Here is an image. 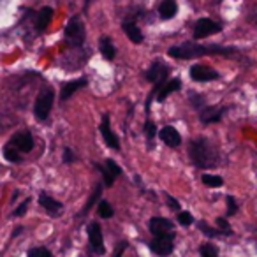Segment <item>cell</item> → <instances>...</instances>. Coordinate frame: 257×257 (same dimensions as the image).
I'll return each instance as SVG.
<instances>
[{
  "label": "cell",
  "instance_id": "cell-31",
  "mask_svg": "<svg viewBox=\"0 0 257 257\" xmlns=\"http://www.w3.org/2000/svg\"><path fill=\"white\" fill-rule=\"evenodd\" d=\"M189 99H190V104H192V106L196 107V109L201 111V109H204V107H206V106H204V104H206V102H204V97L201 95V93L192 92L189 95Z\"/></svg>",
  "mask_w": 257,
  "mask_h": 257
},
{
  "label": "cell",
  "instance_id": "cell-19",
  "mask_svg": "<svg viewBox=\"0 0 257 257\" xmlns=\"http://www.w3.org/2000/svg\"><path fill=\"white\" fill-rule=\"evenodd\" d=\"M178 13V4L176 0H162L161 6H159V16L161 20L168 22V20H173Z\"/></svg>",
  "mask_w": 257,
  "mask_h": 257
},
{
  "label": "cell",
  "instance_id": "cell-7",
  "mask_svg": "<svg viewBox=\"0 0 257 257\" xmlns=\"http://www.w3.org/2000/svg\"><path fill=\"white\" fill-rule=\"evenodd\" d=\"M148 248L159 257H168L175 250V232L166 236H154L152 241H148Z\"/></svg>",
  "mask_w": 257,
  "mask_h": 257
},
{
  "label": "cell",
  "instance_id": "cell-22",
  "mask_svg": "<svg viewBox=\"0 0 257 257\" xmlns=\"http://www.w3.org/2000/svg\"><path fill=\"white\" fill-rule=\"evenodd\" d=\"M4 157H6V161H8V162H15V164H20V162L23 161L22 152H20L18 148L13 147L11 143L4 147Z\"/></svg>",
  "mask_w": 257,
  "mask_h": 257
},
{
  "label": "cell",
  "instance_id": "cell-5",
  "mask_svg": "<svg viewBox=\"0 0 257 257\" xmlns=\"http://www.w3.org/2000/svg\"><path fill=\"white\" fill-rule=\"evenodd\" d=\"M182 90V81H180L178 78H173L169 79L166 85H162L161 88H152V92L148 93V100H147V113H150V104H152V99H154V95L157 97V102H166V99H168V95H171V93L175 92H180Z\"/></svg>",
  "mask_w": 257,
  "mask_h": 257
},
{
  "label": "cell",
  "instance_id": "cell-9",
  "mask_svg": "<svg viewBox=\"0 0 257 257\" xmlns=\"http://www.w3.org/2000/svg\"><path fill=\"white\" fill-rule=\"evenodd\" d=\"M88 241H90V248H92L93 253H97V255H104V253H106L102 229H100L99 222H90L88 224Z\"/></svg>",
  "mask_w": 257,
  "mask_h": 257
},
{
  "label": "cell",
  "instance_id": "cell-33",
  "mask_svg": "<svg viewBox=\"0 0 257 257\" xmlns=\"http://www.w3.org/2000/svg\"><path fill=\"white\" fill-rule=\"evenodd\" d=\"M178 222L182 225H192L194 224V217L189 213V211H178Z\"/></svg>",
  "mask_w": 257,
  "mask_h": 257
},
{
  "label": "cell",
  "instance_id": "cell-8",
  "mask_svg": "<svg viewBox=\"0 0 257 257\" xmlns=\"http://www.w3.org/2000/svg\"><path fill=\"white\" fill-rule=\"evenodd\" d=\"M222 32V25L210 18H199L194 25V39L201 41V39H206L210 36H215V34H220Z\"/></svg>",
  "mask_w": 257,
  "mask_h": 257
},
{
  "label": "cell",
  "instance_id": "cell-15",
  "mask_svg": "<svg viewBox=\"0 0 257 257\" xmlns=\"http://www.w3.org/2000/svg\"><path fill=\"white\" fill-rule=\"evenodd\" d=\"M121 30H123L125 36L133 41L134 44H141L145 41L143 32H141V29L138 27V23H136V18L123 20V23H121Z\"/></svg>",
  "mask_w": 257,
  "mask_h": 257
},
{
  "label": "cell",
  "instance_id": "cell-32",
  "mask_svg": "<svg viewBox=\"0 0 257 257\" xmlns=\"http://www.w3.org/2000/svg\"><path fill=\"white\" fill-rule=\"evenodd\" d=\"M225 203H227V211H225V217H232L238 211V204H236L234 197L232 196H225Z\"/></svg>",
  "mask_w": 257,
  "mask_h": 257
},
{
  "label": "cell",
  "instance_id": "cell-37",
  "mask_svg": "<svg viewBox=\"0 0 257 257\" xmlns=\"http://www.w3.org/2000/svg\"><path fill=\"white\" fill-rule=\"evenodd\" d=\"M74 161H76L74 152H72L71 148H65L64 150V164H72Z\"/></svg>",
  "mask_w": 257,
  "mask_h": 257
},
{
  "label": "cell",
  "instance_id": "cell-1",
  "mask_svg": "<svg viewBox=\"0 0 257 257\" xmlns=\"http://www.w3.org/2000/svg\"><path fill=\"white\" fill-rule=\"evenodd\" d=\"M239 50L234 46H222V44H197L192 41H187L182 44H175L168 50V55L176 60H192V58H201V57H234L238 55Z\"/></svg>",
  "mask_w": 257,
  "mask_h": 257
},
{
  "label": "cell",
  "instance_id": "cell-23",
  "mask_svg": "<svg viewBox=\"0 0 257 257\" xmlns=\"http://www.w3.org/2000/svg\"><path fill=\"white\" fill-rule=\"evenodd\" d=\"M100 194H102V183H97V185H95V189H93V192H92V196H90L88 203H86L85 206H83V210L79 211V217H85V215L88 213V211H90V208H92L93 204H95V201L100 197Z\"/></svg>",
  "mask_w": 257,
  "mask_h": 257
},
{
  "label": "cell",
  "instance_id": "cell-35",
  "mask_svg": "<svg viewBox=\"0 0 257 257\" xmlns=\"http://www.w3.org/2000/svg\"><path fill=\"white\" fill-rule=\"evenodd\" d=\"M29 206H30V197L29 199H25L18 208H16L15 213H13V217H23V215L27 213V210H29Z\"/></svg>",
  "mask_w": 257,
  "mask_h": 257
},
{
  "label": "cell",
  "instance_id": "cell-40",
  "mask_svg": "<svg viewBox=\"0 0 257 257\" xmlns=\"http://www.w3.org/2000/svg\"><path fill=\"white\" fill-rule=\"evenodd\" d=\"M22 231H23V227H18V229H16V231L13 232V238H15V236H18V234H20V232H22Z\"/></svg>",
  "mask_w": 257,
  "mask_h": 257
},
{
  "label": "cell",
  "instance_id": "cell-14",
  "mask_svg": "<svg viewBox=\"0 0 257 257\" xmlns=\"http://www.w3.org/2000/svg\"><path fill=\"white\" fill-rule=\"evenodd\" d=\"M9 143L15 148H18L22 154H30L34 150V136L29 133V131H22V133H16L15 136L11 138Z\"/></svg>",
  "mask_w": 257,
  "mask_h": 257
},
{
  "label": "cell",
  "instance_id": "cell-36",
  "mask_svg": "<svg viewBox=\"0 0 257 257\" xmlns=\"http://www.w3.org/2000/svg\"><path fill=\"white\" fill-rule=\"evenodd\" d=\"M106 166H107V169H109V171L113 173L114 176H116V178H118V176H121V173H123L120 166H118L114 161H111V159H107V161H106Z\"/></svg>",
  "mask_w": 257,
  "mask_h": 257
},
{
  "label": "cell",
  "instance_id": "cell-4",
  "mask_svg": "<svg viewBox=\"0 0 257 257\" xmlns=\"http://www.w3.org/2000/svg\"><path fill=\"white\" fill-rule=\"evenodd\" d=\"M53 102H55V90L53 88L41 90L36 99V104H34V114H36L37 121L48 120V116L51 113V107H53Z\"/></svg>",
  "mask_w": 257,
  "mask_h": 257
},
{
  "label": "cell",
  "instance_id": "cell-26",
  "mask_svg": "<svg viewBox=\"0 0 257 257\" xmlns=\"http://www.w3.org/2000/svg\"><path fill=\"white\" fill-rule=\"evenodd\" d=\"M197 227H199L201 232H203V234H206L208 238H218V236H225L224 231H220V229L210 227V225H208L206 222H197Z\"/></svg>",
  "mask_w": 257,
  "mask_h": 257
},
{
  "label": "cell",
  "instance_id": "cell-29",
  "mask_svg": "<svg viewBox=\"0 0 257 257\" xmlns=\"http://www.w3.org/2000/svg\"><path fill=\"white\" fill-rule=\"evenodd\" d=\"M199 253H201V257H218V250L213 243H204V245H201Z\"/></svg>",
  "mask_w": 257,
  "mask_h": 257
},
{
  "label": "cell",
  "instance_id": "cell-13",
  "mask_svg": "<svg viewBox=\"0 0 257 257\" xmlns=\"http://www.w3.org/2000/svg\"><path fill=\"white\" fill-rule=\"evenodd\" d=\"M225 113H227V107L225 106H206L204 109L199 111V120L204 125L218 123L224 118Z\"/></svg>",
  "mask_w": 257,
  "mask_h": 257
},
{
  "label": "cell",
  "instance_id": "cell-25",
  "mask_svg": "<svg viewBox=\"0 0 257 257\" xmlns=\"http://www.w3.org/2000/svg\"><path fill=\"white\" fill-rule=\"evenodd\" d=\"M97 213H99L100 218H111L114 215V210H113V206L109 204V201L102 199L99 204H97Z\"/></svg>",
  "mask_w": 257,
  "mask_h": 257
},
{
  "label": "cell",
  "instance_id": "cell-28",
  "mask_svg": "<svg viewBox=\"0 0 257 257\" xmlns=\"http://www.w3.org/2000/svg\"><path fill=\"white\" fill-rule=\"evenodd\" d=\"M95 168L100 171V175H102V178H104V185L106 187H113V183H114V180H116V176L113 175V173L107 169V166L104 164V166H99V164H95Z\"/></svg>",
  "mask_w": 257,
  "mask_h": 257
},
{
  "label": "cell",
  "instance_id": "cell-17",
  "mask_svg": "<svg viewBox=\"0 0 257 257\" xmlns=\"http://www.w3.org/2000/svg\"><path fill=\"white\" fill-rule=\"evenodd\" d=\"M86 85H88V79H86V78H79V79H74V81L64 83V85H62V88H60V100H62V102H65L69 97L74 95L79 88H85Z\"/></svg>",
  "mask_w": 257,
  "mask_h": 257
},
{
  "label": "cell",
  "instance_id": "cell-39",
  "mask_svg": "<svg viewBox=\"0 0 257 257\" xmlns=\"http://www.w3.org/2000/svg\"><path fill=\"white\" fill-rule=\"evenodd\" d=\"M168 206L171 208V210H175V211H180V203L171 196H168Z\"/></svg>",
  "mask_w": 257,
  "mask_h": 257
},
{
  "label": "cell",
  "instance_id": "cell-10",
  "mask_svg": "<svg viewBox=\"0 0 257 257\" xmlns=\"http://www.w3.org/2000/svg\"><path fill=\"white\" fill-rule=\"evenodd\" d=\"M99 131H100V134H102L104 143H106L111 150H116V152L120 150V140H118V136L113 133V128H111L109 114L107 113L102 114V121H100V125H99Z\"/></svg>",
  "mask_w": 257,
  "mask_h": 257
},
{
  "label": "cell",
  "instance_id": "cell-34",
  "mask_svg": "<svg viewBox=\"0 0 257 257\" xmlns=\"http://www.w3.org/2000/svg\"><path fill=\"white\" fill-rule=\"evenodd\" d=\"M217 225H218V229H220V231H224V232H225V236H232L231 225H229V222L225 220L224 217H218V218H217Z\"/></svg>",
  "mask_w": 257,
  "mask_h": 257
},
{
  "label": "cell",
  "instance_id": "cell-20",
  "mask_svg": "<svg viewBox=\"0 0 257 257\" xmlns=\"http://www.w3.org/2000/svg\"><path fill=\"white\" fill-rule=\"evenodd\" d=\"M51 20H53V9L51 8H43L39 13H37L36 16V30L37 32H44V30L48 29V25L51 23Z\"/></svg>",
  "mask_w": 257,
  "mask_h": 257
},
{
  "label": "cell",
  "instance_id": "cell-24",
  "mask_svg": "<svg viewBox=\"0 0 257 257\" xmlns=\"http://www.w3.org/2000/svg\"><path fill=\"white\" fill-rule=\"evenodd\" d=\"M145 136H147L148 140V148H154V140H155V134H157V125H155V121H152L150 118H147V121H145V128H143Z\"/></svg>",
  "mask_w": 257,
  "mask_h": 257
},
{
  "label": "cell",
  "instance_id": "cell-3",
  "mask_svg": "<svg viewBox=\"0 0 257 257\" xmlns=\"http://www.w3.org/2000/svg\"><path fill=\"white\" fill-rule=\"evenodd\" d=\"M64 36H65V43H67V46L74 48V50L83 48L85 39H86V30H85V25H83V22H81V16L74 15L71 20H69L67 27H65V30H64Z\"/></svg>",
  "mask_w": 257,
  "mask_h": 257
},
{
  "label": "cell",
  "instance_id": "cell-16",
  "mask_svg": "<svg viewBox=\"0 0 257 257\" xmlns=\"http://www.w3.org/2000/svg\"><path fill=\"white\" fill-rule=\"evenodd\" d=\"M159 138L162 140V143L168 145L169 148H178L182 145V136L180 133L176 131L173 125H166L159 131Z\"/></svg>",
  "mask_w": 257,
  "mask_h": 257
},
{
  "label": "cell",
  "instance_id": "cell-2",
  "mask_svg": "<svg viewBox=\"0 0 257 257\" xmlns=\"http://www.w3.org/2000/svg\"><path fill=\"white\" fill-rule=\"evenodd\" d=\"M189 157L199 169H211L218 164V152L206 138H197L189 143Z\"/></svg>",
  "mask_w": 257,
  "mask_h": 257
},
{
  "label": "cell",
  "instance_id": "cell-12",
  "mask_svg": "<svg viewBox=\"0 0 257 257\" xmlns=\"http://www.w3.org/2000/svg\"><path fill=\"white\" fill-rule=\"evenodd\" d=\"M189 74H190V79H192V81H197V83L215 81V79L220 78V74H218L215 69L206 67V65H192Z\"/></svg>",
  "mask_w": 257,
  "mask_h": 257
},
{
  "label": "cell",
  "instance_id": "cell-6",
  "mask_svg": "<svg viewBox=\"0 0 257 257\" xmlns=\"http://www.w3.org/2000/svg\"><path fill=\"white\" fill-rule=\"evenodd\" d=\"M168 74H169L168 65L162 60H155L150 65V69L145 72V78H147V81H150L154 85V88H161L162 85L168 83Z\"/></svg>",
  "mask_w": 257,
  "mask_h": 257
},
{
  "label": "cell",
  "instance_id": "cell-21",
  "mask_svg": "<svg viewBox=\"0 0 257 257\" xmlns=\"http://www.w3.org/2000/svg\"><path fill=\"white\" fill-rule=\"evenodd\" d=\"M99 50H100V53H102V57L106 58V60H109V62L113 60L114 55H116V50H114L113 41H111L107 36L100 37V41H99Z\"/></svg>",
  "mask_w": 257,
  "mask_h": 257
},
{
  "label": "cell",
  "instance_id": "cell-11",
  "mask_svg": "<svg viewBox=\"0 0 257 257\" xmlns=\"http://www.w3.org/2000/svg\"><path fill=\"white\" fill-rule=\"evenodd\" d=\"M148 229L154 236H166L175 232V224L169 218L164 217H152L148 222Z\"/></svg>",
  "mask_w": 257,
  "mask_h": 257
},
{
  "label": "cell",
  "instance_id": "cell-30",
  "mask_svg": "<svg viewBox=\"0 0 257 257\" xmlns=\"http://www.w3.org/2000/svg\"><path fill=\"white\" fill-rule=\"evenodd\" d=\"M27 255L29 257H55L53 253L46 248V246H34V248L29 250Z\"/></svg>",
  "mask_w": 257,
  "mask_h": 257
},
{
  "label": "cell",
  "instance_id": "cell-27",
  "mask_svg": "<svg viewBox=\"0 0 257 257\" xmlns=\"http://www.w3.org/2000/svg\"><path fill=\"white\" fill-rule=\"evenodd\" d=\"M201 180H203L204 185L210 187V189H218V187L224 185V180L217 175H203V178Z\"/></svg>",
  "mask_w": 257,
  "mask_h": 257
},
{
  "label": "cell",
  "instance_id": "cell-18",
  "mask_svg": "<svg viewBox=\"0 0 257 257\" xmlns=\"http://www.w3.org/2000/svg\"><path fill=\"white\" fill-rule=\"evenodd\" d=\"M39 204L48 211V215H50V217H58V215H60L58 211L64 208V204H62L60 201L53 199V197H50L48 194H44V192L39 194Z\"/></svg>",
  "mask_w": 257,
  "mask_h": 257
},
{
  "label": "cell",
  "instance_id": "cell-38",
  "mask_svg": "<svg viewBox=\"0 0 257 257\" xmlns=\"http://www.w3.org/2000/svg\"><path fill=\"white\" fill-rule=\"evenodd\" d=\"M127 245H128L127 241H120V243H118L116 250H114V257H121V255H123V252L127 250Z\"/></svg>",
  "mask_w": 257,
  "mask_h": 257
}]
</instances>
